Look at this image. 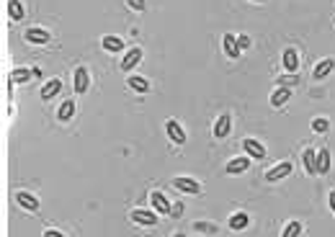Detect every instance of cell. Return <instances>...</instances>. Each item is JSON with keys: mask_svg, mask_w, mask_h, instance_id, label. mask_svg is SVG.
Wrapping results in <instances>:
<instances>
[{"mask_svg": "<svg viewBox=\"0 0 335 237\" xmlns=\"http://www.w3.org/2000/svg\"><path fill=\"white\" fill-rule=\"evenodd\" d=\"M101 44H103L106 52H121V49H124L121 36H103V39H101Z\"/></svg>", "mask_w": 335, "mask_h": 237, "instance_id": "19", "label": "cell"}, {"mask_svg": "<svg viewBox=\"0 0 335 237\" xmlns=\"http://www.w3.org/2000/svg\"><path fill=\"white\" fill-rule=\"evenodd\" d=\"M258 3H263V0H258Z\"/></svg>", "mask_w": 335, "mask_h": 237, "instance_id": "35", "label": "cell"}, {"mask_svg": "<svg viewBox=\"0 0 335 237\" xmlns=\"http://www.w3.org/2000/svg\"><path fill=\"white\" fill-rule=\"evenodd\" d=\"M11 80L18 85V83H29L31 80V70H26V67H16V70H11Z\"/></svg>", "mask_w": 335, "mask_h": 237, "instance_id": "23", "label": "cell"}, {"mask_svg": "<svg viewBox=\"0 0 335 237\" xmlns=\"http://www.w3.org/2000/svg\"><path fill=\"white\" fill-rule=\"evenodd\" d=\"M302 163H304V170H307L310 175H317V152H315L312 147H307V150H304Z\"/></svg>", "mask_w": 335, "mask_h": 237, "instance_id": "14", "label": "cell"}, {"mask_svg": "<svg viewBox=\"0 0 335 237\" xmlns=\"http://www.w3.org/2000/svg\"><path fill=\"white\" fill-rule=\"evenodd\" d=\"M247 168H250V157H235V160L227 163L225 170H227L230 175H235V173H245Z\"/></svg>", "mask_w": 335, "mask_h": 237, "instance_id": "16", "label": "cell"}, {"mask_svg": "<svg viewBox=\"0 0 335 237\" xmlns=\"http://www.w3.org/2000/svg\"><path fill=\"white\" fill-rule=\"evenodd\" d=\"M242 147H245V152L253 157V160H263V157H266V147L261 142H256V139H250V137L242 139Z\"/></svg>", "mask_w": 335, "mask_h": 237, "instance_id": "2", "label": "cell"}, {"mask_svg": "<svg viewBox=\"0 0 335 237\" xmlns=\"http://www.w3.org/2000/svg\"><path fill=\"white\" fill-rule=\"evenodd\" d=\"M8 16L13 21H23V6H21V0H11L8 3Z\"/></svg>", "mask_w": 335, "mask_h": 237, "instance_id": "25", "label": "cell"}, {"mask_svg": "<svg viewBox=\"0 0 335 237\" xmlns=\"http://www.w3.org/2000/svg\"><path fill=\"white\" fill-rule=\"evenodd\" d=\"M139 62H142V49H139V47H134V49H129V52H127V57L121 60V70H124V72H132Z\"/></svg>", "mask_w": 335, "mask_h": 237, "instance_id": "3", "label": "cell"}, {"mask_svg": "<svg viewBox=\"0 0 335 237\" xmlns=\"http://www.w3.org/2000/svg\"><path fill=\"white\" fill-rule=\"evenodd\" d=\"M60 91H62V80H60V77H52V80L44 83V88H41V98L49 101V98H54Z\"/></svg>", "mask_w": 335, "mask_h": 237, "instance_id": "15", "label": "cell"}, {"mask_svg": "<svg viewBox=\"0 0 335 237\" xmlns=\"http://www.w3.org/2000/svg\"><path fill=\"white\" fill-rule=\"evenodd\" d=\"M150 201H152V206H155L160 214H171V209H173L171 201H168L160 191H152V193H150Z\"/></svg>", "mask_w": 335, "mask_h": 237, "instance_id": "11", "label": "cell"}, {"mask_svg": "<svg viewBox=\"0 0 335 237\" xmlns=\"http://www.w3.org/2000/svg\"><path fill=\"white\" fill-rule=\"evenodd\" d=\"M312 129H315L317 134H325V132L330 129V122H327V118H312Z\"/></svg>", "mask_w": 335, "mask_h": 237, "instance_id": "27", "label": "cell"}, {"mask_svg": "<svg viewBox=\"0 0 335 237\" xmlns=\"http://www.w3.org/2000/svg\"><path fill=\"white\" fill-rule=\"evenodd\" d=\"M132 222H137L142 227H152V224H157V214L147 212V209H134L132 212Z\"/></svg>", "mask_w": 335, "mask_h": 237, "instance_id": "5", "label": "cell"}, {"mask_svg": "<svg viewBox=\"0 0 335 237\" xmlns=\"http://www.w3.org/2000/svg\"><path fill=\"white\" fill-rule=\"evenodd\" d=\"M127 85H129L132 91H137V93H147V91H150V83L145 80V77H139V75L127 77Z\"/></svg>", "mask_w": 335, "mask_h": 237, "instance_id": "20", "label": "cell"}, {"mask_svg": "<svg viewBox=\"0 0 335 237\" xmlns=\"http://www.w3.org/2000/svg\"><path fill=\"white\" fill-rule=\"evenodd\" d=\"M44 237H65V234H62V232H57V229H47V232H44Z\"/></svg>", "mask_w": 335, "mask_h": 237, "instance_id": "31", "label": "cell"}, {"mask_svg": "<svg viewBox=\"0 0 335 237\" xmlns=\"http://www.w3.org/2000/svg\"><path fill=\"white\" fill-rule=\"evenodd\" d=\"M176 237H186V234H176Z\"/></svg>", "mask_w": 335, "mask_h": 237, "instance_id": "34", "label": "cell"}, {"mask_svg": "<svg viewBox=\"0 0 335 237\" xmlns=\"http://www.w3.org/2000/svg\"><path fill=\"white\" fill-rule=\"evenodd\" d=\"M247 224H250V217L245 212H237V214L230 217V229H245Z\"/></svg>", "mask_w": 335, "mask_h": 237, "instance_id": "22", "label": "cell"}, {"mask_svg": "<svg viewBox=\"0 0 335 237\" xmlns=\"http://www.w3.org/2000/svg\"><path fill=\"white\" fill-rule=\"evenodd\" d=\"M317 173L320 175L330 173V150H320L317 152Z\"/></svg>", "mask_w": 335, "mask_h": 237, "instance_id": "21", "label": "cell"}, {"mask_svg": "<svg viewBox=\"0 0 335 237\" xmlns=\"http://www.w3.org/2000/svg\"><path fill=\"white\" fill-rule=\"evenodd\" d=\"M237 44H240V47H250V39H247V36H240Z\"/></svg>", "mask_w": 335, "mask_h": 237, "instance_id": "32", "label": "cell"}, {"mask_svg": "<svg viewBox=\"0 0 335 237\" xmlns=\"http://www.w3.org/2000/svg\"><path fill=\"white\" fill-rule=\"evenodd\" d=\"M75 93H86L88 91V85H91V77H88V70L86 67H77L75 70Z\"/></svg>", "mask_w": 335, "mask_h": 237, "instance_id": "10", "label": "cell"}, {"mask_svg": "<svg viewBox=\"0 0 335 237\" xmlns=\"http://www.w3.org/2000/svg\"><path fill=\"white\" fill-rule=\"evenodd\" d=\"M127 6H129V8H134V11H145V8H147L145 0H127Z\"/></svg>", "mask_w": 335, "mask_h": 237, "instance_id": "29", "label": "cell"}, {"mask_svg": "<svg viewBox=\"0 0 335 237\" xmlns=\"http://www.w3.org/2000/svg\"><path fill=\"white\" fill-rule=\"evenodd\" d=\"M291 170H294V165H291V163H281V165H276V168H271V170L266 173V181H268V183H276V181L286 178Z\"/></svg>", "mask_w": 335, "mask_h": 237, "instance_id": "6", "label": "cell"}, {"mask_svg": "<svg viewBox=\"0 0 335 237\" xmlns=\"http://www.w3.org/2000/svg\"><path fill=\"white\" fill-rule=\"evenodd\" d=\"M230 129H232V116H230V113H222V116L217 118V124H214V137H217V139H225V137L230 134Z\"/></svg>", "mask_w": 335, "mask_h": 237, "instance_id": "7", "label": "cell"}, {"mask_svg": "<svg viewBox=\"0 0 335 237\" xmlns=\"http://www.w3.org/2000/svg\"><path fill=\"white\" fill-rule=\"evenodd\" d=\"M222 47H225L227 57H232V60H237V57H240V44H237L235 34H225V39H222Z\"/></svg>", "mask_w": 335, "mask_h": 237, "instance_id": "13", "label": "cell"}, {"mask_svg": "<svg viewBox=\"0 0 335 237\" xmlns=\"http://www.w3.org/2000/svg\"><path fill=\"white\" fill-rule=\"evenodd\" d=\"M72 116H75V98H67V101L60 106V111H57V118H60V122H70Z\"/></svg>", "mask_w": 335, "mask_h": 237, "instance_id": "18", "label": "cell"}, {"mask_svg": "<svg viewBox=\"0 0 335 237\" xmlns=\"http://www.w3.org/2000/svg\"><path fill=\"white\" fill-rule=\"evenodd\" d=\"M171 214H173V217H181V214H183V204H176V206L171 209Z\"/></svg>", "mask_w": 335, "mask_h": 237, "instance_id": "30", "label": "cell"}, {"mask_svg": "<svg viewBox=\"0 0 335 237\" xmlns=\"http://www.w3.org/2000/svg\"><path fill=\"white\" fill-rule=\"evenodd\" d=\"M165 132H168V137H171V142L173 144H186V132L181 129V124L176 122V118H168V122H165Z\"/></svg>", "mask_w": 335, "mask_h": 237, "instance_id": "1", "label": "cell"}, {"mask_svg": "<svg viewBox=\"0 0 335 237\" xmlns=\"http://www.w3.org/2000/svg\"><path fill=\"white\" fill-rule=\"evenodd\" d=\"M330 209H332V214H335V191L330 193Z\"/></svg>", "mask_w": 335, "mask_h": 237, "instance_id": "33", "label": "cell"}, {"mask_svg": "<svg viewBox=\"0 0 335 237\" xmlns=\"http://www.w3.org/2000/svg\"><path fill=\"white\" fill-rule=\"evenodd\" d=\"M23 36H26V42H31V44H47L52 39V34L44 31V28H26Z\"/></svg>", "mask_w": 335, "mask_h": 237, "instance_id": "8", "label": "cell"}, {"mask_svg": "<svg viewBox=\"0 0 335 237\" xmlns=\"http://www.w3.org/2000/svg\"><path fill=\"white\" fill-rule=\"evenodd\" d=\"M299 234H302V224L299 222H289L281 237H299Z\"/></svg>", "mask_w": 335, "mask_h": 237, "instance_id": "26", "label": "cell"}, {"mask_svg": "<svg viewBox=\"0 0 335 237\" xmlns=\"http://www.w3.org/2000/svg\"><path fill=\"white\" fill-rule=\"evenodd\" d=\"M289 96H291V91L289 88H278V91H273V96H271V106H284L286 101H289Z\"/></svg>", "mask_w": 335, "mask_h": 237, "instance_id": "24", "label": "cell"}, {"mask_svg": "<svg viewBox=\"0 0 335 237\" xmlns=\"http://www.w3.org/2000/svg\"><path fill=\"white\" fill-rule=\"evenodd\" d=\"M294 83H299V77H294V75H284V77H278V85L281 88H289V85H294Z\"/></svg>", "mask_w": 335, "mask_h": 237, "instance_id": "28", "label": "cell"}, {"mask_svg": "<svg viewBox=\"0 0 335 237\" xmlns=\"http://www.w3.org/2000/svg\"><path fill=\"white\" fill-rule=\"evenodd\" d=\"M16 201H18V206L26 209V212H36V209H39V199H36L34 193L21 191V193H16Z\"/></svg>", "mask_w": 335, "mask_h": 237, "instance_id": "9", "label": "cell"}, {"mask_svg": "<svg viewBox=\"0 0 335 237\" xmlns=\"http://www.w3.org/2000/svg\"><path fill=\"white\" fill-rule=\"evenodd\" d=\"M332 70H335V60H332V57H325V60H322V62L315 67L312 77H315V80H322V77H327Z\"/></svg>", "mask_w": 335, "mask_h": 237, "instance_id": "12", "label": "cell"}, {"mask_svg": "<svg viewBox=\"0 0 335 237\" xmlns=\"http://www.w3.org/2000/svg\"><path fill=\"white\" fill-rule=\"evenodd\" d=\"M284 67L289 72H297L299 70V54H297V49H286L284 52Z\"/></svg>", "mask_w": 335, "mask_h": 237, "instance_id": "17", "label": "cell"}, {"mask_svg": "<svg viewBox=\"0 0 335 237\" xmlns=\"http://www.w3.org/2000/svg\"><path fill=\"white\" fill-rule=\"evenodd\" d=\"M173 186H176L178 191H183V193H201V183H199V181H193V178H186V175L176 178V181H173Z\"/></svg>", "mask_w": 335, "mask_h": 237, "instance_id": "4", "label": "cell"}]
</instances>
